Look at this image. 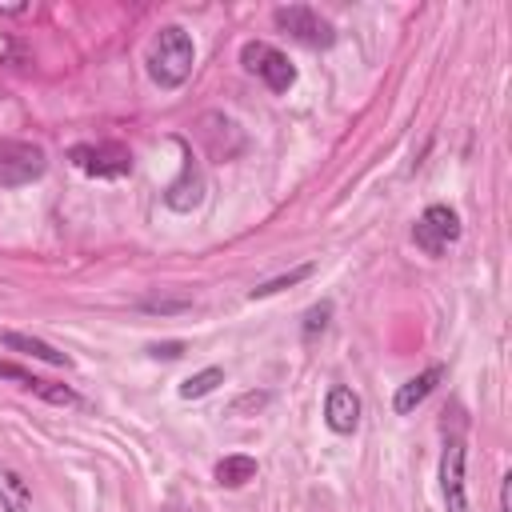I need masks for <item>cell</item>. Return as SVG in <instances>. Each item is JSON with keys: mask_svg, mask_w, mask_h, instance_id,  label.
<instances>
[{"mask_svg": "<svg viewBox=\"0 0 512 512\" xmlns=\"http://www.w3.org/2000/svg\"><path fill=\"white\" fill-rule=\"evenodd\" d=\"M148 352H152L156 360H160V356H164V360H172V356H180V352H184V344H180V340H168V344H152Z\"/></svg>", "mask_w": 512, "mask_h": 512, "instance_id": "ffe728a7", "label": "cell"}, {"mask_svg": "<svg viewBox=\"0 0 512 512\" xmlns=\"http://www.w3.org/2000/svg\"><path fill=\"white\" fill-rule=\"evenodd\" d=\"M48 168V156L40 144L32 140H0V184L4 188H20L40 180Z\"/></svg>", "mask_w": 512, "mask_h": 512, "instance_id": "277c9868", "label": "cell"}, {"mask_svg": "<svg viewBox=\"0 0 512 512\" xmlns=\"http://www.w3.org/2000/svg\"><path fill=\"white\" fill-rule=\"evenodd\" d=\"M412 240H416L420 252L440 256V252H448V244L460 240V216L448 204H428L420 212V220L412 224Z\"/></svg>", "mask_w": 512, "mask_h": 512, "instance_id": "8992f818", "label": "cell"}, {"mask_svg": "<svg viewBox=\"0 0 512 512\" xmlns=\"http://www.w3.org/2000/svg\"><path fill=\"white\" fill-rule=\"evenodd\" d=\"M500 512H512V476L500 480Z\"/></svg>", "mask_w": 512, "mask_h": 512, "instance_id": "44dd1931", "label": "cell"}, {"mask_svg": "<svg viewBox=\"0 0 512 512\" xmlns=\"http://www.w3.org/2000/svg\"><path fill=\"white\" fill-rule=\"evenodd\" d=\"M184 148V144H180ZM204 200V168L196 164V156L184 148V164H180V176L164 188V204L172 212H192L196 204Z\"/></svg>", "mask_w": 512, "mask_h": 512, "instance_id": "52a82bcc", "label": "cell"}, {"mask_svg": "<svg viewBox=\"0 0 512 512\" xmlns=\"http://www.w3.org/2000/svg\"><path fill=\"white\" fill-rule=\"evenodd\" d=\"M272 20H276V28H284L292 40H300V44H308V48H328V44L336 40L332 20H324L312 4H288V8H276Z\"/></svg>", "mask_w": 512, "mask_h": 512, "instance_id": "5b68a950", "label": "cell"}, {"mask_svg": "<svg viewBox=\"0 0 512 512\" xmlns=\"http://www.w3.org/2000/svg\"><path fill=\"white\" fill-rule=\"evenodd\" d=\"M216 384H224V368H204V372H196V376H188V380L180 384V396H184V400H200V396H208Z\"/></svg>", "mask_w": 512, "mask_h": 512, "instance_id": "9a60e30c", "label": "cell"}, {"mask_svg": "<svg viewBox=\"0 0 512 512\" xmlns=\"http://www.w3.org/2000/svg\"><path fill=\"white\" fill-rule=\"evenodd\" d=\"M272 396L268 392H248V396H240L236 404H232V412H248V408H264Z\"/></svg>", "mask_w": 512, "mask_h": 512, "instance_id": "ac0fdd59", "label": "cell"}, {"mask_svg": "<svg viewBox=\"0 0 512 512\" xmlns=\"http://www.w3.org/2000/svg\"><path fill=\"white\" fill-rule=\"evenodd\" d=\"M0 376H4V380H16L20 388H28V392H36V396H44L48 404H76V400H80L68 384H52V380H44V376H32L28 368H20V364H12V360H0Z\"/></svg>", "mask_w": 512, "mask_h": 512, "instance_id": "30bf717a", "label": "cell"}, {"mask_svg": "<svg viewBox=\"0 0 512 512\" xmlns=\"http://www.w3.org/2000/svg\"><path fill=\"white\" fill-rule=\"evenodd\" d=\"M0 340H4L8 348H16V352H28V356L44 360V364H56V368H68V364H72L64 352H56L52 344H44V340H36V336H24V332H4Z\"/></svg>", "mask_w": 512, "mask_h": 512, "instance_id": "7c38bea8", "label": "cell"}, {"mask_svg": "<svg viewBox=\"0 0 512 512\" xmlns=\"http://www.w3.org/2000/svg\"><path fill=\"white\" fill-rule=\"evenodd\" d=\"M140 308H148V312H176V308H188V300H144Z\"/></svg>", "mask_w": 512, "mask_h": 512, "instance_id": "d6986e66", "label": "cell"}, {"mask_svg": "<svg viewBox=\"0 0 512 512\" xmlns=\"http://www.w3.org/2000/svg\"><path fill=\"white\" fill-rule=\"evenodd\" d=\"M256 476V460L252 456H224L220 464H216V484L220 488H240V484H248Z\"/></svg>", "mask_w": 512, "mask_h": 512, "instance_id": "5bb4252c", "label": "cell"}, {"mask_svg": "<svg viewBox=\"0 0 512 512\" xmlns=\"http://www.w3.org/2000/svg\"><path fill=\"white\" fill-rule=\"evenodd\" d=\"M324 424H328L332 432L348 436V432L360 424V396H356L352 388H344V384L328 388V396H324Z\"/></svg>", "mask_w": 512, "mask_h": 512, "instance_id": "9c48e42d", "label": "cell"}, {"mask_svg": "<svg viewBox=\"0 0 512 512\" xmlns=\"http://www.w3.org/2000/svg\"><path fill=\"white\" fill-rule=\"evenodd\" d=\"M0 504L8 512H28L32 508V492H28V480L12 468H0Z\"/></svg>", "mask_w": 512, "mask_h": 512, "instance_id": "4fadbf2b", "label": "cell"}, {"mask_svg": "<svg viewBox=\"0 0 512 512\" xmlns=\"http://www.w3.org/2000/svg\"><path fill=\"white\" fill-rule=\"evenodd\" d=\"M192 36L180 24H164L148 44V76L160 88H180L192 72Z\"/></svg>", "mask_w": 512, "mask_h": 512, "instance_id": "6da1fadb", "label": "cell"}, {"mask_svg": "<svg viewBox=\"0 0 512 512\" xmlns=\"http://www.w3.org/2000/svg\"><path fill=\"white\" fill-rule=\"evenodd\" d=\"M168 512H172V508H168Z\"/></svg>", "mask_w": 512, "mask_h": 512, "instance_id": "7402d4cb", "label": "cell"}, {"mask_svg": "<svg viewBox=\"0 0 512 512\" xmlns=\"http://www.w3.org/2000/svg\"><path fill=\"white\" fill-rule=\"evenodd\" d=\"M240 64H244L252 76H260V80L268 84V92H288V88L296 84V68H292L288 56H284L280 48H272L268 40H248V44L240 48Z\"/></svg>", "mask_w": 512, "mask_h": 512, "instance_id": "3957f363", "label": "cell"}, {"mask_svg": "<svg viewBox=\"0 0 512 512\" xmlns=\"http://www.w3.org/2000/svg\"><path fill=\"white\" fill-rule=\"evenodd\" d=\"M440 380H444V364H432V368H424L420 376H412V380H404V384L396 388V400H392V408H396V412H412L416 404H424V400H428V392H432Z\"/></svg>", "mask_w": 512, "mask_h": 512, "instance_id": "8fae6325", "label": "cell"}, {"mask_svg": "<svg viewBox=\"0 0 512 512\" xmlns=\"http://www.w3.org/2000/svg\"><path fill=\"white\" fill-rule=\"evenodd\" d=\"M328 316H332V304H328V300L312 304V308H308V316H304V340H316V332H324V328H328Z\"/></svg>", "mask_w": 512, "mask_h": 512, "instance_id": "e0dca14e", "label": "cell"}, {"mask_svg": "<svg viewBox=\"0 0 512 512\" xmlns=\"http://www.w3.org/2000/svg\"><path fill=\"white\" fill-rule=\"evenodd\" d=\"M68 160H72L80 172L100 176V180H116V176H128V172H132V152H128L120 140L72 144V148H68Z\"/></svg>", "mask_w": 512, "mask_h": 512, "instance_id": "7a4b0ae2", "label": "cell"}, {"mask_svg": "<svg viewBox=\"0 0 512 512\" xmlns=\"http://www.w3.org/2000/svg\"><path fill=\"white\" fill-rule=\"evenodd\" d=\"M312 276V264H300V268H292V272H284V276H276V280H264L260 288H252V300H260V296H272V292H280V288H292V284H300V280H308Z\"/></svg>", "mask_w": 512, "mask_h": 512, "instance_id": "2e32d148", "label": "cell"}, {"mask_svg": "<svg viewBox=\"0 0 512 512\" xmlns=\"http://www.w3.org/2000/svg\"><path fill=\"white\" fill-rule=\"evenodd\" d=\"M440 488H444V508L448 512H468V496H464V440L452 436L444 444L440 456Z\"/></svg>", "mask_w": 512, "mask_h": 512, "instance_id": "ba28073f", "label": "cell"}]
</instances>
